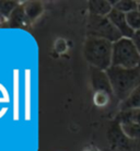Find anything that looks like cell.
Returning a JSON list of instances; mask_svg holds the SVG:
<instances>
[{
  "label": "cell",
  "mask_w": 140,
  "mask_h": 151,
  "mask_svg": "<svg viewBox=\"0 0 140 151\" xmlns=\"http://www.w3.org/2000/svg\"><path fill=\"white\" fill-rule=\"evenodd\" d=\"M117 118L130 139H140V109L121 111Z\"/></svg>",
  "instance_id": "5b68a950"
},
{
  "label": "cell",
  "mask_w": 140,
  "mask_h": 151,
  "mask_svg": "<svg viewBox=\"0 0 140 151\" xmlns=\"http://www.w3.org/2000/svg\"><path fill=\"white\" fill-rule=\"evenodd\" d=\"M15 2L12 1H0V14L2 17H8L12 11H14Z\"/></svg>",
  "instance_id": "2e32d148"
},
{
  "label": "cell",
  "mask_w": 140,
  "mask_h": 151,
  "mask_svg": "<svg viewBox=\"0 0 140 151\" xmlns=\"http://www.w3.org/2000/svg\"><path fill=\"white\" fill-rule=\"evenodd\" d=\"M138 9L140 10V1H138Z\"/></svg>",
  "instance_id": "ffe728a7"
},
{
  "label": "cell",
  "mask_w": 140,
  "mask_h": 151,
  "mask_svg": "<svg viewBox=\"0 0 140 151\" xmlns=\"http://www.w3.org/2000/svg\"><path fill=\"white\" fill-rule=\"evenodd\" d=\"M107 18L110 19V21L114 24V27H116L119 33L121 34L123 37H127V38H131L134 35V32L130 27L127 23V19H126V14L123 13V12H119L116 9H113L111 13L107 15Z\"/></svg>",
  "instance_id": "ba28073f"
},
{
  "label": "cell",
  "mask_w": 140,
  "mask_h": 151,
  "mask_svg": "<svg viewBox=\"0 0 140 151\" xmlns=\"http://www.w3.org/2000/svg\"><path fill=\"white\" fill-rule=\"evenodd\" d=\"M128 151H140V139H131Z\"/></svg>",
  "instance_id": "ac0fdd59"
},
{
  "label": "cell",
  "mask_w": 140,
  "mask_h": 151,
  "mask_svg": "<svg viewBox=\"0 0 140 151\" xmlns=\"http://www.w3.org/2000/svg\"><path fill=\"white\" fill-rule=\"evenodd\" d=\"M19 70H13V119L19 121Z\"/></svg>",
  "instance_id": "7c38bea8"
},
{
  "label": "cell",
  "mask_w": 140,
  "mask_h": 151,
  "mask_svg": "<svg viewBox=\"0 0 140 151\" xmlns=\"http://www.w3.org/2000/svg\"><path fill=\"white\" fill-rule=\"evenodd\" d=\"M113 89L114 96L118 101H125L130 93L140 86V67L133 69L111 66L106 70Z\"/></svg>",
  "instance_id": "6da1fadb"
},
{
  "label": "cell",
  "mask_w": 140,
  "mask_h": 151,
  "mask_svg": "<svg viewBox=\"0 0 140 151\" xmlns=\"http://www.w3.org/2000/svg\"><path fill=\"white\" fill-rule=\"evenodd\" d=\"M126 19H127V23L130 27V29L136 32V31L140 30V10H134L131 12H128L126 14Z\"/></svg>",
  "instance_id": "5bb4252c"
},
{
  "label": "cell",
  "mask_w": 140,
  "mask_h": 151,
  "mask_svg": "<svg viewBox=\"0 0 140 151\" xmlns=\"http://www.w3.org/2000/svg\"><path fill=\"white\" fill-rule=\"evenodd\" d=\"M24 101H25V119H31V94H32V89H31V70L25 69L24 72Z\"/></svg>",
  "instance_id": "30bf717a"
},
{
  "label": "cell",
  "mask_w": 140,
  "mask_h": 151,
  "mask_svg": "<svg viewBox=\"0 0 140 151\" xmlns=\"http://www.w3.org/2000/svg\"><path fill=\"white\" fill-rule=\"evenodd\" d=\"M88 37L103 38L112 43L117 42L123 36L119 31L114 27L107 17H98V15H89L87 24Z\"/></svg>",
  "instance_id": "277c9868"
},
{
  "label": "cell",
  "mask_w": 140,
  "mask_h": 151,
  "mask_svg": "<svg viewBox=\"0 0 140 151\" xmlns=\"http://www.w3.org/2000/svg\"><path fill=\"white\" fill-rule=\"evenodd\" d=\"M108 140L114 146L121 148L123 150L128 151L131 139L124 132L118 118H116V121L111 125L110 129H108Z\"/></svg>",
  "instance_id": "8992f818"
},
{
  "label": "cell",
  "mask_w": 140,
  "mask_h": 151,
  "mask_svg": "<svg viewBox=\"0 0 140 151\" xmlns=\"http://www.w3.org/2000/svg\"><path fill=\"white\" fill-rule=\"evenodd\" d=\"M88 7L90 14L98 17H107L114 9L111 1H90Z\"/></svg>",
  "instance_id": "9c48e42d"
},
{
  "label": "cell",
  "mask_w": 140,
  "mask_h": 151,
  "mask_svg": "<svg viewBox=\"0 0 140 151\" xmlns=\"http://www.w3.org/2000/svg\"><path fill=\"white\" fill-rule=\"evenodd\" d=\"M1 19H2V15L0 14V24H1V23H2V20H1Z\"/></svg>",
  "instance_id": "d6986e66"
},
{
  "label": "cell",
  "mask_w": 140,
  "mask_h": 151,
  "mask_svg": "<svg viewBox=\"0 0 140 151\" xmlns=\"http://www.w3.org/2000/svg\"><path fill=\"white\" fill-rule=\"evenodd\" d=\"M41 12H42V4L38 2H30L25 7V15H27L30 19L37 18Z\"/></svg>",
  "instance_id": "9a60e30c"
},
{
  "label": "cell",
  "mask_w": 140,
  "mask_h": 151,
  "mask_svg": "<svg viewBox=\"0 0 140 151\" xmlns=\"http://www.w3.org/2000/svg\"><path fill=\"white\" fill-rule=\"evenodd\" d=\"M83 56L91 67L106 71L112 66L113 43L103 38L87 37L83 46Z\"/></svg>",
  "instance_id": "7a4b0ae2"
},
{
  "label": "cell",
  "mask_w": 140,
  "mask_h": 151,
  "mask_svg": "<svg viewBox=\"0 0 140 151\" xmlns=\"http://www.w3.org/2000/svg\"><path fill=\"white\" fill-rule=\"evenodd\" d=\"M131 109H140V86L130 93V95L125 101L121 103V111L131 110Z\"/></svg>",
  "instance_id": "8fae6325"
},
{
  "label": "cell",
  "mask_w": 140,
  "mask_h": 151,
  "mask_svg": "<svg viewBox=\"0 0 140 151\" xmlns=\"http://www.w3.org/2000/svg\"><path fill=\"white\" fill-rule=\"evenodd\" d=\"M91 79L92 86H93L95 93L102 92V93H106V94L111 95V96L114 95L113 89H112V86H111L110 79L106 75V71L91 67Z\"/></svg>",
  "instance_id": "52a82bcc"
},
{
  "label": "cell",
  "mask_w": 140,
  "mask_h": 151,
  "mask_svg": "<svg viewBox=\"0 0 140 151\" xmlns=\"http://www.w3.org/2000/svg\"><path fill=\"white\" fill-rule=\"evenodd\" d=\"M131 40H133L134 44L136 45L137 49H138V52H139V54H140V30L136 31V32L134 33Z\"/></svg>",
  "instance_id": "e0dca14e"
},
{
  "label": "cell",
  "mask_w": 140,
  "mask_h": 151,
  "mask_svg": "<svg viewBox=\"0 0 140 151\" xmlns=\"http://www.w3.org/2000/svg\"><path fill=\"white\" fill-rule=\"evenodd\" d=\"M113 4L114 9L118 10L119 12H123L127 14L128 12H131L134 10L138 9V2L137 1H131V0H121V1H111Z\"/></svg>",
  "instance_id": "4fadbf2b"
},
{
  "label": "cell",
  "mask_w": 140,
  "mask_h": 151,
  "mask_svg": "<svg viewBox=\"0 0 140 151\" xmlns=\"http://www.w3.org/2000/svg\"><path fill=\"white\" fill-rule=\"evenodd\" d=\"M112 66L127 69L140 67V54L131 38L121 37L113 43Z\"/></svg>",
  "instance_id": "3957f363"
}]
</instances>
